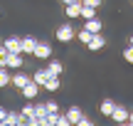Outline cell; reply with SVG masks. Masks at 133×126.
<instances>
[{
    "instance_id": "cell-1",
    "label": "cell",
    "mask_w": 133,
    "mask_h": 126,
    "mask_svg": "<svg viewBox=\"0 0 133 126\" xmlns=\"http://www.w3.org/2000/svg\"><path fill=\"white\" fill-rule=\"evenodd\" d=\"M32 54H35L37 59H49V57H52V45H49V42H39V40H37Z\"/></svg>"
},
{
    "instance_id": "cell-2",
    "label": "cell",
    "mask_w": 133,
    "mask_h": 126,
    "mask_svg": "<svg viewBox=\"0 0 133 126\" xmlns=\"http://www.w3.org/2000/svg\"><path fill=\"white\" fill-rule=\"evenodd\" d=\"M74 37H76V32H74L71 25H59L57 27V40L59 42H71Z\"/></svg>"
},
{
    "instance_id": "cell-3",
    "label": "cell",
    "mask_w": 133,
    "mask_h": 126,
    "mask_svg": "<svg viewBox=\"0 0 133 126\" xmlns=\"http://www.w3.org/2000/svg\"><path fill=\"white\" fill-rule=\"evenodd\" d=\"M20 92H22V97L27 99V102H30V99H32V102H35V97H37V92H39V84L35 82V79H30V82L25 84V87L20 89Z\"/></svg>"
},
{
    "instance_id": "cell-4",
    "label": "cell",
    "mask_w": 133,
    "mask_h": 126,
    "mask_svg": "<svg viewBox=\"0 0 133 126\" xmlns=\"http://www.w3.org/2000/svg\"><path fill=\"white\" fill-rule=\"evenodd\" d=\"M104 45H106V37H104L101 32H94V35H91V40H89V45H86V47H89L91 52H99V49L104 47Z\"/></svg>"
},
{
    "instance_id": "cell-5",
    "label": "cell",
    "mask_w": 133,
    "mask_h": 126,
    "mask_svg": "<svg viewBox=\"0 0 133 126\" xmlns=\"http://www.w3.org/2000/svg\"><path fill=\"white\" fill-rule=\"evenodd\" d=\"M5 67H12V69H20L22 67V52H8V59H5Z\"/></svg>"
},
{
    "instance_id": "cell-6",
    "label": "cell",
    "mask_w": 133,
    "mask_h": 126,
    "mask_svg": "<svg viewBox=\"0 0 133 126\" xmlns=\"http://www.w3.org/2000/svg\"><path fill=\"white\" fill-rule=\"evenodd\" d=\"M3 45L8 52H22V37H8Z\"/></svg>"
},
{
    "instance_id": "cell-7",
    "label": "cell",
    "mask_w": 133,
    "mask_h": 126,
    "mask_svg": "<svg viewBox=\"0 0 133 126\" xmlns=\"http://www.w3.org/2000/svg\"><path fill=\"white\" fill-rule=\"evenodd\" d=\"M128 109L126 106H116L114 109V114H111V119H114V121H118V124H123V121H128Z\"/></svg>"
},
{
    "instance_id": "cell-8",
    "label": "cell",
    "mask_w": 133,
    "mask_h": 126,
    "mask_svg": "<svg viewBox=\"0 0 133 126\" xmlns=\"http://www.w3.org/2000/svg\"><path fill=\"white\" fill-rule=\"evenodd\" d=\"M30 79H32V77H27V74L17 72V74H12V77H10V84H12V87H17V89H22L25 84L30 82Z\"/></svg>"
},
{
    "instance_id": "cell-9",
    "label": "cell",
    "mask_w": 133,
    "mask_h": 126,
    "mask_svg": "<svg viewBox=\"0 0 133 126\" xmlns=\"http://www.w3.org/2000/svg\"><path fill=\"white\" fill-rule=\"evenodd\" d=\"M44 69H47V74H49V77H59V74L64 72L62 62H57V59H52V62H49V64H47Z\"/></svg>"
},
{
    "instance_id": "cell-10",
    "label": "cell",
    "mask_w": 133,
    "mask_h": 126,
    "mask_svg": "<svg viewBox=\"0 0 133 126\" xmlns=\"http://www.w3.org/2000/svg\"><path fill=\"white\" fill-rule=\"evenodd\" d=\"M64 12H66V17H71V20L79 17V12H81V0H79V3H69L64 8Z\"/></svg>"
},
{
    "instance_id": "cell-11",
    "label": "cell",
    "mask_w": 133,
    "mask_h": 126,
    "mask_svg": "<svg viewBox=\"0 0 133 126\" xmlns=\"http://www.w3.org/2000/svg\"><path fill=\"white\" fill-rule=\"evenodd\" d=\"M35 45H37L35 37H22V54H32L35 52Z\"/></svg>"
},
{
    "instance_id": "cell-12",
    "label": "cell",
    "mask_w": 133,
    "mask_h": 126,
    "mask_svg": "<svg viewBox=\"0 0 133 126\" xmlns=\"http://www.w3.org/2000/svg\"><path fill=\"white\" fill-rule=\"evenodd\" d=\"M17 124H22V114H12V111H8V116H5L3 126H17Z\"/></svg>"
},
{
    "instance_id": "cell-13",
    "label": "cell",
    "mask_w": 133,
    "mask_h": 126,
    "mask_svg": "<svg viewBox=\"0 0 133 126\" xmlns=\"http://www.w3.org/2000/svg\"><path fill=\"white\" fill-rule=\"evenodd\" d=\"M114 109H116V104L111 102V99H104V102H101V106H99V111L104 114V116H111V114H114Z\"/></svg>"
},
{
    "instance_id": "cell-14",
    "label": "cell",
    "mask_w": 133,
    "mask_h": 126,
    "mask_svg": "<svg viewBox=\"0 0 133 126\" xmlns=\"http://www.w3.org/2000/svg\"><path fill=\"white\" fill-rule=\"evenodd\" d=\"M84 116V114H81V109L79 106H71L69 111H66V119H69V124H79V119Z\"/></svg>"
},
{
    "instance_id": "cell-15",
    "label": "cell",
    "mask_w": 133,
    "mask_h": 126,
    "mask_svg": "<svg viewBox=\"0 0 133 126\" xmlns=\"http://www.w3.org/2000/svg\"><path fill=\"white\" fill-rule=\"evenodd\" d=\"M79 17H84V20L96 17V8H91V5H84V3H81V12H79Z\"/></svg>"
},
{
    "instance_id": "cell-16",
    "label": "cell",
    "mask_w": 133,
    "mask_h": 126,
    "mask_svg": "<svg viewBox=\"0 0 133 126\" xmlns=\"http://www.w3.org/2000/svg\"><path fill=\"white\" fill-rule=\"evenodd\" d=\"M35 116H37V121L42 124L44 119H47V104H35Z\"/></svg>"
},
{
    "instance_id": "cell-17",
    "label": "cell",
    "mask_w": 133,
    "mask_h": 126,
    "mask_svg": "<svg viewBox=\"0 0 133 126\" xmlns=\"http://www.w3.org/2000/svg\"><path fill=\"white\" fill-rule=\"evenodd\" d=\"M84 27L89 30L91 35H94V32H101V22H99V20H96V17H91V20H86V22H84Z\"/></svg>"
},
{
    "instance_id": "cell-18",
    "label": "cell",
    "mask_w": 133,
    "mask_h": 126,
    "mask_svg": "<svg viewBox=\"0 0 133 126\" xmlns=\"http://www.w3.org/2000/svg\"><path fill=\"white\" fill-rule=\"evenodd\" d=\"M42 87H44V89H47V92H57V89H59V87H62V84H59V77H49V79H47V82H44V84H42Z\"/></svg>"
},
{
    "instance_id": "cell-19",
    "label": "cell",
    "mask_w": 133,
    "mask_h": 126,
    "mask_svg": "<svg viewBox=\"0 0 133 126\" xmlns=\"http://www.w3.org/2000/svg\"><path fill=\"white\" fill-rule=\"evenodd\" d=\"M32 79H35V82L39 84V87H42V84H44V82L49 79V74H47V69H37V72L32 74Z\"/></svg>"
},
{
    "instance_id": "cell-20",
    "label": "cell",
    "mask_w": 133,
    "mask_h": 126,
    "mask_svg": "<svg viewBox=\"0 0 133 126\" xmlns=\"http://www.w3.org/2000/svg\"><path fill=\"white\" fill-rule=\"evenodd\" d=\"M76 40H79V42H84V45H89V40H91V32L86 27H81L79 32H76Z\"/></svg>"
},
{
    "instance_id": "cell-21",
    "label": "cell",
    "mask_w": 133,
    "mask_h": 126,
    "mask_svg": "<svg viewBox=\"0 0 133 126\" xmlns=\"http://www.w3.org/2000/svg\"><path fill=\"white\" fill-rule=\"evenodd\" d=\"M10 84V72L8 67H0V87H8Z\"/></svg>"
},
{
    "instance_id": "cell-22",
    "label": "cell",
    "mask_w": 133,
    "mask_h": 126,
    "mask_svg": "<svg viewBox=\"0 0 133 126\" xmlns=\"http://www.w3.org/2000/svg\"><path fill=\"white\" fill-rule=\"evenodd\" d=\"M123 59H126L128 64H133V45H128V47L123 49Z\"/></svg>"
},
{
    "instance_id": "cell-23",
    "label": "cell",
    "mask_w": 133,
    "mask_h": 126,
    "mask_svg": "<svg viewBox=\"0 0 133 126\" xmlns=\"http://www.w3.org/2000/svg\"><path fill=\"white\" fill-rule=\"evenodd\" d=\"M32 114H35V104H32V99H30L27 106H22V116H32Z\"/></svg>"
},
{
    "instance_id": "cell-24",
    "label": "cell",
    "mask_w": 133,
    "mask_h": 126,
    "mask_svg": "<svg viewBox=\"0 0 133 126\" xmlns=\"http://www.w3.org/2000/svg\"><path fill=\"white\" fill-rule=\"evenodd\" d=\"M59 111V104L57 102H47V114H57Z\"/></svg>"
},
{
    "instance_id": "cell-25",
    "label": "cell",
    "mask_w": 133,
    "mask_h": 126,
    "mask_svg": "<svg viewBox=\"0 0 133 126\" xmlns=\"http://www.w3.org/2000/svg\"><path fill=\"white\" fill-rule=\"evenodd\" d=\"M57 126H71L69 119H66V114H59V116H57Z\"/></svg>"
},
{
    "instance_id": "cell-26",
    "label": "cell",
    "mask_w": 133,
    "mask_h": 126,
    "mask_svg": "<svg viewBox=\"0 0 133 126\" xmlns=\"http://www.w3.org/2000/svg\"><path fill=\"white\" fill-rule=\"evenodd\" d=\"M5 59H8V49H5V45L0 47V67H5Z\"/></svg>"
},
{
    "instance_id": "cell-27",
    "label": "cell",
    "mask_w": 133,
    "mask_h": 126,
    "mask_svg": "<svg viewBox=\"0 0 133 126\" xmlns=\"http://www.w3.org/2000/svg\"><path fill=\"white\" fill-rule=\"evenodd\" d=\"M81 3H84V5H91V8H99L101 0H81Z\"/></svg>"
},
{
    "instance_id": "cell-28",
    "label": "cell",
    "mask_w": 133,
    "mask_h": 126,
    "mask_svg": "<svg viewBox=\"0 0 133 126\" xmlns=\"http://www.w3.org/2000/svg\"><path fill=\"white\" fill-rule=\"evenodd\" d=\"M5 116H8V111H5V109L0 106V121H5Z\"/></svg>"
},
{
    "instance_id": "cell-29",
    "label": "cell",
    "mask_w": 133,
    "mask_h": 126,
    "mask_svg": "<svg viewBox=\"0 0 133 126\" xmlns=\"http://www.w3.org/2000/svg\"><path fill=\"white\" fill-rule=\"evenodd\" d=\"M62 3H64V5H69V3H79V0H62Z\"/></svg>"
},
{
    "instance_id": "cell-30",
    "label": "cell",
    "mask_w": 133,
    "mask_h": 126,
    "mask_svg": "<svg viewBox=\"0 0 133 126\" xmlns=\"http://www.w3.org/2000/svg\"><path fill=\"white\" fill-rule=\"evenodd\" d=\"M128 119H131V124H133V111H131V114H128Z\"/></svg>"
},
{
    "instance_id": "cell-31",
    "label": "cell",
    "mask_w": 133,
    "mask_h": 126,
    "mask_svg": "<svg viewBox=\"0 0 133 126\" xmlns=\"http://www.w3.org/2000/svg\"><path fill=\"white\" fill-rule=\"evenodd\" d=\"M128 45H133V35H131V40H128Z\"/></svg>"
}]
</instances>
